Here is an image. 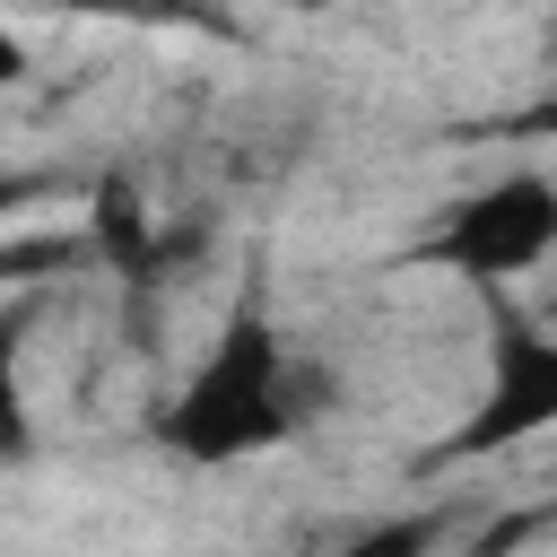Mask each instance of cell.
Segmentation results:
<instances>
[{
    "mask_svg": "<svg viewBox=\"0 0 557 557\" xmlns=\"http://www.w3.org/2000/svg\"><path fill=\"white\" fill-rule=\"evenodd\" d=\"M557 426V322L505 305V287H487V374L470 392V409L418 453V470H461V461H496L531 435Z\"/></svg>",
    "mask_w": 557,
    "mask_h": 557,
    "instance_id": "7a4b0ae2",
    "label": "cell"
},
{
    "mask_svg": "<svg viewBox=\"0 0 557 557\" xmlns=\"http://www.w3.org/2000/svg\"><path fill=\"white\" fill-rule=\"evenodd\" d=\"M52 9H78V17H139V9H165V0H52Z\"/></svg>",
    "mask_w": 557,
    "mask_h": 557,
    "instance_id": "5b68a950",
    "label": "cell"
},
{
    "mask_svg": "<svg viewBox=\"0 0 557 557\" xmlns=\"http://www.w3.org/2000/svg\"><path fill=\"white\" fill-rule=\"evenodd\" d=\"M548 322H557V261H548Z\"/></svg>",
    "mask_w": 557,
    "mask_h": 557,
    "instance_id": "8992f818",
    "label": "cell"
},
{
    "mask_svg": "<svg viewBox=\"0 0 557 557\" xmlns=\"http://www.w3.org/2000/svg\"><path fill=\"white\" fill-rule=\"evenodd\" d=\"M496 131H505V139H557V96H540V104H522V113H505Z\"/></svg>",
    "mask_w": 557,
    "mask_h": 557,
    "instance_id": "277c9868",
    "label": "cell"
},
{
    "mask_svg": "<svg viewBox=\"0 0 557 557\" xmlns=\"http://www.w3.org/2000/svg\"><path fill=\"white\" fill-rule=\"evenodd\" d=\"M418 261L470 278L479 296L531 278V270H548V261H557V183H548L540 165L487 174L479 191L444 200V218L418 235Z\"/></svg>",
    "mask_w": 557,
    "mask_h": 557,
    "instance_id": "3957f363",
    "label": "cell"
},
{
    "mask_svg": "<svg viewBox=\"0 0 557 557\" xmlns=\"http://www.w3.org/2000/svg\"><path fill=\"white\" fill-rule=\"evenodd\" d=\"M322 409V374L287 348L278 313L261 287H244L209 339V357L174 383V400L157 409V444L191 470H235L261 461L278 444H296Z\"/></svg>",
    "mask_w": 557,
    "mask_h": 557,
    "instance_id": "6da1fadb",
    "label": "cell"
}]
</instances>
